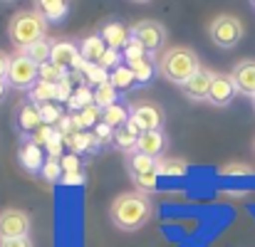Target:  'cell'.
<instances>
[{
    "mask_svg": "<svg viewBox=\"0 0 255 247\" xmlns=\"http://www.w3.org/2000/svg\"><path fill=\"white\" fill-rule=\"evenodd\" d=\"M154 213V205L149 200L146 193H122L114 198L112 208H109V215H112V223L119 228V230H127V233H134L139 230L141 225L149 223Z\"/></svg>",
    "mask_w": 255,
    "mask_h": 247,
    "instance_id": "6da1fadb",
    "label": "cell"
},
{
    "mask_svg": "<svg viewBox=\"0 0 255 247\" xmlns=\"http://www.w3.org/2000/svg\"><path fill=\"white\" fill-rule=\"evenodd\" d=\"M159 70L169 82L183 86L196 72H201V65L191 47H171L159 57Z\"/></svg>",
    "mask_w": 255,
    "mask_h": 247,
    "instance_id": "7a4b0ae2",
    "label": "cell"
},
{
    "mask_svg": "<svg viewBox=\"0 0 255 247\" xmlns=\"http://www.w3.org/2000/svg\"><path fill=\"white\" fill-rule=\"evenodd\" d=\"M45 30H47V22L45 17L37 12V10H27V12H17L12 20H10V27H7V35L10 40L22 50H27L30 45L45 40Z\"/></svg>",
    "mask_w": 255,
    "mask_h": 247,
    "instance_id": "3957f363",
    "label": "cell"
},
{
    "mask_svg": "<svg viewBox=\"0 0 255 247\" xmlns=\"http://www.w3.org/2000/svg\"><path fill=\"white\" fill-rule=\"evenodd\" d=\"M208 35H211V40H213L218 47L231 50V47H236V45L241 42V37H243V22H241L238 17H233V15H218V17L211 20Z\"/></svg>",
    "mask_w": 255,
    "mask_h": 247,
    "instance_id": "277c9868",
    "label": "cell"
},
{
    "mask_svg": "<svg viewBox=\"0 0 255 247\" xmlns=\"http://www.w3.org/2000/svg\"><path fill=\"white\" fill-rule=\"evenodd\" d=\"M5 80L12 84L15 89H30V86H35V84L40 82V67L30 57H25L20 52L17 57L10 60V70H7V77Z\"/></svg>",
    "mask_w": 255,
    "mask_h": 247,
    "instance_id": "5b68a950",
    "label": "cell"
},
{
    "mask_svg": "<svg viewBox=\"0 0 255 247\" xmlns=\"http://www.w3.org/2000/svg\"><path fill=\"white\" fill-rule=\"evenodd\" d=\"M30 215L17 208H7L0 213V240H17L30 235Z\"/></svg>",
    "mask_w": 255,
    "mask_h": 247,
    "instance_id": "8992f818",
    "label": "cell"
},
{
    "mask_svg": "<svg viewBox=\"0 0 255 247\" xmlns=\"http://www.w3.org/2000/svg\"><path fill=\"white\" fill-rule=\"evenodd\" d=\"M131 37H134V40H139V42H141V47H144L146 52L156 55V52L161 50L164 40H166V30H164V25H161V22H156V20H144V22L134 25Z\"/></svg>",
    "mask_w": 255,
    "mask_h": 247,
    "instance_id": "52a82bcc",
    "label": "cell"
},
{
    "mask_svg": "<svg viewBox=\"0 0 255 247\" xmlns=\"http://www.w3.org/2000/svg\"><path fill=\"white\" fill-rule=\"evenodd\" d=\"M50 62L55 65V67H60V70H77V72H82L87 67L85 57H82V52L75 47V42H70V40H60V42H52V57H50Z\"/></svg>",
    "mask_w": 255,
    "mask_h": 247,
    "instance_id": "ba28073f",
    "label": "cell"
},
{
    "mask_svg": "<svg viewBox=\"0 0 255 247\" xmlns=\"http://www.w3.org/2000/svg\"><path fill=\"white\" fill-rule=\"evenodd\" d=\"M129 111H131V121L141 129V134H146V131H161V126H164V111L156 104L141 101V104H134Z\"/></svg>",
    "mask_w": 255,
    "mask_h": 247,
    "instance_id": "9c48e42d",
    "label": "cell"
},
{
    "mask_svg": "<svg viewBox=\"0 0 255 247\" xmlns=\"http://www.w3.org/2000/svg\"><path fill=\"white\" fill-rule=\"evenodd\" d=\"M236 94H238V89H236V84L231 80V75H216L206 101H211L213 106H228L236 99Z\"/></svg>",
    "mask_w": 255,
    "mask_h": 247,
    "instance_id": "30bf717a",
    "label": "cell"
},
{
    "mask_svg": "<svg viewBox=\"0 0 255 247\" xmlns=\"http://www.w3.org/2000/svg\"><path fill=\"white\" fill-rule=\"evenodd\" d=\"M231 80L236 84V89L246 96H255V60H243L233 67Z\"/></svg>",
    "mask_w": 255,
    "mask_h": 247,
    "instance_id": "8fae6325",
    "label": "cell"
},
{
    "mask_svg": "<svg viewBox=\"0 0 255 247\" xmlns=\"http://www.w3.org/2000/svg\"><path fill=\"white\" fill-rule=\"evenodd\" d=\"M166 144H169V141H166V134H164V131H146V134L139 136L136 151L144 154V156L156 159V156H161V154L166 151Z\"/></svg>",
    "mask_w": 255,
    "mask_h": 247,
    "instance_id": "7c38bea8",
    "label": "cell"
},
{
    "mask_svg": "<svg viewBox=\"0 0 255 247\" xmlns=\"http://www.w3.org/2000/svg\"><path fill=\"white\" fill-rule=\"evenodd\" d=\"M213 72H208V70H201V72H196L188 82L183 84V91H186V96H191V99H196V101H201V99H208V91H211V84H213Z\"/></svg>",
    "mask_w": 255,
    "mask_h": 247,
    "instance_id": "4fadbf2b",
    "label": "cell"
},
{
    "mask_svg": "<svg viewBox=\"0 0 255 247\" xmlns=\"http://www.w3.org/2000/svg\"><path fill=\"white\" fill-rule=\"evenodd\" d=\"M102 40H104V45L109 47V50H124L127 45H129V40H131V32L122 25V22H107L104 27H102Z\"/></svg>",
    "mask_w": 255,
    "mask_h": 247,
    "instance_id": "5bb4252c",
    "label": "cell"
},
{
    "mask_svg": "<svg viewBox=\"0 0 255 247\" xmlns=\"http://www.w3.org/2000/svg\"><path fill=\"white\" fill-rule=\"evenodd\" d=\"M20 164L22 168H27L30 173H40L45 168V161H42V149L32 141H27L22 149H20Z\"/></svg>",
    "mask_w": 255,
    "mask_h": 247,
    "instance_id": "9a60e30c",
    "label": "cell"
},
{
    "mask_svg": "<svg viewBox=\"0 0 255 247\" xmlns=\"http://www.w3.org/2000/svg\"><path fill=\"white\" fill-rule=\"evenodd\" d=\"M129 119H131V111H129L124 104H119V101L102 111V124H107V126H112V129H122V126H127Z\"/></svg>",
    "mask_w": 255,
    "mask_h": 247,
    "instance_id": "2e32d148",
    "label": "cell"
},
{
    "mask_svg": "<svg viewBox=\"0 0 255 247\" xmlns=\"http://www.w3.org/2000/svg\"><path fill=\"white\" fill-rule=\"evenodd\" d=\"M127 168L131 175H146V173H156V159L151 156H144L139 151L129 154L127 156Z\"/></svg>",
    "mask_w": 255,
    "mask_h": 247,
    "instance_id": "e0dca14e",
    "label": "cell"
},
{
    "mask_svg": "<svg viewBox=\"0 0 255 247\" xmlns=\"http://www.w3.org/2000/svg\"><path fill=\"white\" fill-rule=\"evenodd\" d=\"M67 10H70V5L62 2V0H42V2H37V12L45 17V22H47V20H50V22L65 20Z\"/></svg>",
    "mask_w": 255,
    "mask_h": 247,
    "instance_id": "ac0fdd59",
    "label": "cell"
},
{
    "mask_svg": "<svg viewBox=\"0 0 255 247\" xmlns=\"http://www.w3.org/2000/svg\"><path fill=\"white\" fill-rule=\"evenodd\" d=\"M104 52H107V45H104L102 35H92L82 42V57H85L87 65H99Z\"/></svg>",
    "mask_w": 255,
    "mask_h": 247,
    "instance_id": "d6986e66",
    "label": "cell"
},
{
    "mask_svg": "<svg viewBox=\"0 0 255 247\" xmlns=\"http://www.w3.org/2000/svg\"><path fill=\"white\" fill-rule=\"evenodd\" d=\"M22 55H25V57H30L37 67H42V65H47V62H50V57H52V42L45 37V40H40V42L30 45L27 50H22Z\"/></svg>",
    "mask_w": 255,
    "mask_h": 247,
    "instance_id": "ffe728a7",
    "label": "cell"
},
{
    "mask_svg": "<svg viewBox=\"0 0 255 247\" xmlns=\"http://www.w3.org/2000/svg\"><path fill=\"white\" fill-rule=\"evenodd\" d=\"M20 129L22 131H37L42 126V116H40V109L35 104H25L20 109V119H17Z\"/></svg>",
    "mask_w": 255,
    "mask_h": 247,
    "instance_id": "44dd1931",
    "label": "cell"
},
{
    "mask_svg": "<svg viewBox=\"0 0 255 247\" xmlns=\"http://www.w3.org/2000/svg\"><path fill=\"white\" fill-rule=\"evenodd\" d=\"M117 96H119V91L112 86V82H104L102 86L94 89V106H99V109L104 111V109H109L112 104H117Z\"/></svg>",
    "mask_w": 255,
    "mask_h": 247,
    "instance_id": "7402d4cb",
    "label": "cell"
},
{
    "mask_svg": "<svg viewBox=\"0 0 255 247\" xmlns=\"http://www.w3.org/2000/svg\"><path fill=\"white\" fill-rule=\"evenodd\" d=\"M109 82L112 86L119 91V89H129L131 84H136V77H134V72L129 70V67H117V70H112V75H109Z\"/></svg>",
    "mask_w": 255,
    "mask_h": 247,
    "instance_id": "603a6c76",
    "label": "cell"
},
{
    "mask_svg": "<svg viewBox=\"0 0 255 247\" xmlns=\"http://www.w3.org/2000/svg\"><path fill=\"white\" fill-rule=\"evenodd\" d=\"M102 114V109L99 106H87V109H82V111H77V116H72V124H75V129L77 131H85L87 126H94L97 124V116Z\"/></svg>",
    "mask_w": 255,
    "mask_h": 247,
    "instance_id": "cb8c5ba5",
    "label": "cell"
},
{
    "mask_svg": "<svg viewBox=\"0 0 255 247\" xmlns=\"http://www.w3.org/2000/svg\"><path fill=\"white\" fill-rule=\"evenodd\" d=\"M136 141H139V136H136L134 131H129L127 126H122V129H117V131H114V144H117L122 151H127V154H134Z\"/></svg>",
    "mask_w": 255,
    "mask_h": 247,
    "instance_id": "d4e9b609",
    "label": "cell"
},
{
    "mask_svg": "<svg viewBox=\"0 0 255 247\" xmlns=\"http://www.w3.org/2000/svg\"><path fill=\"white\" fill-rule=\"evenodd\" d=\"M32 99L35 104H50L52 99H57V84L37 82L32 86Z\"/></svg>",
    "mask_w": 255,
    "mask_h": 247,
    "instance_id": "484cf974",
    "label": "cell"
},
{
    "mask_svg": "<svg viewBox=\"0 0 255 247\" xmlns=\"http://www.w3.org/2000/svg\"><path fill=\"white\" fill-rule=\"evenodd\" d=\"M156 173L176 178V175H183L186 173V164L183 161H176V159H159L156 161Z\"/></svg>",
    "mask_w": 255,
    "mask_h": 247,
    "instance_id": "4316f807",
    "label": "cell"
},
{
    "mask_svg": "<svg viewBox=\"0 0 255 247\" xmlns=\"http://www.w3.org/2000/svg\"><path fill=\"white\" fill-rule=\"evenodd\" d=\"M129 70L134 72L136 82H141V84H149L151 77H154V67H151V62L146 57L144 60H136V62H129Z\"/></svg>",
    "mask_w": 255,
    "mask_h": 247,
    "instance_id": "83f0119b",
    "label": "cell"
},
{
    "mask_svg": "<svg viewBox=\"0 0 255 247\" xmlns=\"http://www.w3.org/2000/svg\"><path fill=\"white\" fill-rule=\"evenodd\" d=\"M92 104H94V91H89L87 86L75 89V91H72V96H70V106H72V109H77V111H82V109L92 106Z\"/></svg>",
    "mask_w": 255,
    "mask_h": 247,
    "instance_id": "f1b7e54d",
    "label": "cell"
},
{
    "mask_svg": "<svg viewBox=\"0 0 255 247\" xmlns=\"http://www.w3.org/2000/svg\"><path fill=\"white\" fill-rule=\"evenodd\" d=\"M62 80H67V75H65V70H60V67H55L52 62H47V65H42L40 67V82H47V84H60Z\"/></svg>",
    "mask_w": 255,
    "mask_h": 247,
    "instance_id": "f546056e",
    "label": "cell"
},
{
    "mask_svg": "<svg viewBox=\"0 0 255 247\" xmlns=\"http://www.w3.org/2000/svg\"><path fill=\"white\" fill-rule=\"evenodd\" d=\"M75 151H92L94 146H97V141H94V136H89L85 131H77V134H72L70 139H65Z\"/></svg>",
    "mask_w": 255,
    "mask_h": 247,
    "instance_id": "4dcf8cb0",
    "label": "cell"
},
{
    "mask_svg": "<svg viewBox=\"0 0 255 247\" xmlns=\"http://www.w3.org/2000/svg\"><path fill=\"white\" fill-rule=\"evenodd\" d=\"M139 193H154L159 188V173H146V175H131Z\"/></svg>",
    "mask_w": 255,
    "mask_h": 247,
    "instance_id": "1f68e13d",
    "label": "cell"
},
{
    "mask_svg": "<svg viewBox=\"0 0 255 247\" xmlns=\"http://www.w3.org/2000/svg\"><path fill=\"white\" fill-rule=\"evenodd\" d=\"M42 175H45V180L47 183H57V180H62V164H60V159H47L45 161V168H42Z\"/></svg>",
    "mask_w": 255,
    "mask_h": 247,
    "instance_id": "d6a6232c",
    "label": "cell"
},
{
    "mask_svg": "<svg viewBox=\"0 0 255 247\" xmlns=\"http://www.w3.org/2000/svg\"><path fill=\"white\" fill-rule=\"evenodd\" d=\"M37 109H40V116H42L45 126H52V124H57L62 119V111L55 104H37Z\"/></svg>",
    "mask_w": 255,
    "mask_h": 247,
    "instance_id": "836d02e7",
    "label": "cell"
},
{
    "mask_svg": "<svg viewBox=\"0 0 255 247\" xmlns=\"http://www.w3.org/2000/svg\"><path fill=\"white\" fill-rule=\"evenodd\" d=\"M82 72L87 75V80H89L92 84H97V86H102L104 82H109V75H107V70H104V67H99V65H87Z\"/></svg>",
    "mask_w": 255,
    "mask_h": 247,
    "instance_id": "e575fe53",
    "label": "cell"
},
{
    "mask_svg": "<svg viewBox=\"0 0 255 247\" xmlns=\"http://www.w3.org/2000/svg\"><path fill=\"white\" fill-rule=\"evenodd\" d=\"M122 52H124V57H127L129 62H136V60H144V52H146V50L141 47V42H139V40H134V37H131V40H129V45H127Z\"/></svg>",
    "mask_w": 255,
    "mask_h": 247,
    "instance_id": "d590c367",
    "label": "cell"
},
{
    "mask_svg": "<svg viewBox=\"0 0 255 247\" xmlns=\"http://www.w3.org/2000/svg\"><path fill=\"white\" fill-rule=\"evenodd\" d=\"M94 141H97L99 146L112 144V141H114V129L107 126V124H97V126H94Z\"/></svg>",
    "mask_w": 255,
    "mask_h": 247,
    "instance_id": "8d00e7d4",
    "label": "cell"
},
{
    "mask_svg": "<svg viewBox=\"0 0 255 247\" xmlns=\"http://www.w3.org/2000/svg\"><path fill=\"white\" fill-rule=\"evenodd\" d=\"M52 136H55V131H52V126H40L37 131H35V136H32V144H37L40 149H47V144L52 141Z\"/></svg>",
    "mask_w": 255,
    "mask_h": 247,
    "instance_id": "74e56055",
    "label": "cell"
},
{
    "mask_svg": "<svg viewBox=\"0 0 255 247\" xmlns=\"http://www.w3.org/2000/svg\"><path fill=\"white\" fill-rule=\"evenodd\" d=\"M99 67H104V70H109V67H119V52L117 50H109L107 47V52L102 55V60H99Z\"/></svg>",
    "mask_w": 255,
    "mask_h": 247,
    "instance_id": "f35d334b",
    "label": "cell"
},
{
    "mask_svg": "<svg viewBox=\"0 0 255 247\" xmlns=\"http://www.w3.org/2000/svg\"><path fill=\"white\" fill-rule=\"evenodd\" d=\"M60 164H62V173H77L80 170V159L77 156H65Z\"/></svg>",
    "mask_w": 255,
    "mask_h": 247,
    "instance_id": "ab89813d",
    "label": "cell"
},
{
    "mask_svg": "<svg viewBox=\"0 0 255 247\" xmlns=\"http://www.w3.org/2000/svg\"><path fill=\"white\" fill-rule=\"evenodd\" d=\"M82 183H85L82 170H77V173H65V175H62V185H82Z\"/></svg>",
    "mask_w": 255,
    "mask_h": 247,
    "instance_id": "60d3db41",
    "label": "cell"
},
{
    "mask_svg": "<svg viewBox=\"0 0 255 247\" xmlns=\"http://www.w3.org/2000/svg\"><path fill=\"white\" fill-rule=\"evenodd\" d=\"M0 247H32L30 238H17V240H0Z\"/></svg>",
    "mask_w": 255,
    "mask_h": 247,
    "instance_id": "b9f144b4",
    "label": "cell"
},
{
    "mask_svg": "<svg viewBox=\"0 0 255 247\" xmlns=\"http://www.w3.org/2000/svg\"><path fill=\"white\" fill-rule=\"evenodd\" d=\"M70 80H62V82L57 84V99H67L70 101Z\"/></svg>",
    "mask_w": 255,
    "mask_h": 247,
    "instance_id": "7bdbcfd3",
    "label": "cell"
},
{
    "mask_svg": "<svg viewBox=\"0 0 255 247\" xmlns=\"http://www.w3.org/2000/svg\"><path fill=\"white\" fill-rule=\"evenodd\" d=\"M10 60H12V57H7L5 52H0V80H2V77H7V70H10Z\"/></svg>",
    "mask_w": 255,
    "mask_h": 247,
    "instance_id": "ee69618b",
    "label": "cell"
},
{
    "mask_svg": "<svg viewBox=\"0 0 255 247\" xmlns=\"http://www.w3.org/2000/svg\"><path fill=\"white\" fill-rule=\"evenodd\" d=\"M2 94H5V84H2V80H0V99H2Z\"/></svg>",
    "mask_w": 255,
    "mask_h": 247,
    "instance_id": "f6af8a7d",
    "label": "cell"
},
{
    "mask_svg": "<svg viewBox=\"0 0 255 247\" xmlns=\"http://www.w3.org/2000/svg\"><path fill=\"white\" fill-rule=\"evenodd\" d=\"M253 106H255V96H253Z\"/></svg>",
    "mask_w": 255,
    "mask_h": 247,
    "instance_id": "bcb514c9",
    "label": "cell"
}]
</instances>
